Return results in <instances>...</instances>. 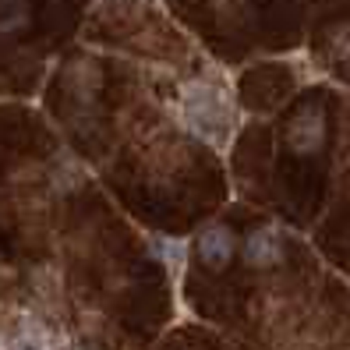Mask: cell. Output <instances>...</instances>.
Masks as SVG:
<instances>
[{
  "label": "cell",
  "instance_id": "obj_2",
  "mask_svg": "<svg viewBox=\"0 0 350 350\" xmlns=\"http://www.w3.org/2000/svg\"><path fill=\"white\" fill-rule=\"evenodd\" d=\"M325 142V120L315 110H304L294 117V124L286 128V146H291L297 156H312L315 149H322Z\"/></svg>",
  "mask_w": 350,
  "mask_h": 350
},
{
  "label": "cell",
  "instance_id": "obj_3",
  "mask_svg": "<svg viewBox=\"0 0 350 350\" xmlns=\"http://www.w3.org/2000/svg\"><path fill=\"white\" fill-rule=\"evenodd\" d=\"M280 258H283V241L273 230H255L244 241V262L255 265V269H269Z\"/></svg>",
  "mask_w": 350,
  "mask_h": 350
},
{
  "label": "cell",
  "instance_id": "obj_1",
  "mask_svg": "<svg viewBox=\"0 0 350 350\" xmlns=\"http://www.w3.org/2000/svg\"><path fill=\"white\" fill-rule=\"evenodd\" d=\"M234 252H237V237H234L230 226H223V223L205 226L195 237V255H198L202 265H209V269H223V265L234 258Z\"/></svg>",
  "mask_w": 350,
  "mask_h": 350
},
{
  "label": "cell",
  "instance_id": "obj_4",
  "mask_svg": "<svg viewBox=\"0 0 350 350\" xmlns=\"http://www.w3.org/2000/svg\"><path fill=\"white\" fill-rule=\"evenodd\" d=\"M32 25L29 0H0V36H22Z\"/></svg>",
  "mask_w": 350,
  "mask_h": 350
}]
</instances>
